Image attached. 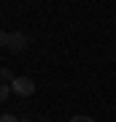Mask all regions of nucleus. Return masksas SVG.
I'll return each mask as SVG.
<instances>
[{
	"label": "nucleus",
	"instance_id": "nucleus-1",
	"mask_svg": "<svg viewBox=\"0 0 116 122\" xmlns=\"http://www.w3.org/2000/svg\"><path fill=\"white\" fill-rule=\"evenodd\" d=\"M11 92L19 95V98H30L32 92H35V81H32L30 76H16L11 81Z\"/></svg>",
	"mask_w": 116,
	"mask_h": 122
},
{
	"label": "nucleus",
	"instance_id": "nucleus-2",
	"mask_svg": "<svg viewBox=\"0 0 116 122\" xmlns=\"http://www.w3.org/2000/svg\"><path fill=\"white\" fill-rule=\"evenodd\" d=\"M27 44H30V38H27L24 33H8V52H14V54H19V52H24L27 49Z\"/></svg>",
	"mask_w": 116,
	"mask_h": 122
},
{
	"label": "nucleus",
	"instance_id": "nucleus-3",
	"mask_svg": "<svg viewBox=\"0 0 116 122\" xmlns=\"http://www.w3.org/2000/svg\"><path fill=\"white\" fill-rule=\"evenodd\" d=\"M0 79H3V84H11L16 76H14V71H11V68H0Z\"/></svg>",
	"mask_w": 116,
	"mask_h": 122
},
{
	"label": "nucleus",
	"instance_id": "nucleus-4",
	"mask_svg": "<svg viewBox=\"0 0 116 122\" xmlns=\"http://www.w3.org/2000/svg\"><path fill=\"white\" fill-rule=\"evenodd\" d=\"M8 92H11V84H3V81H0V100L8 98Z\"/></svg>",
	"mask_w": 116,
	"mask_h": 122
},
{
	"label": "nucleus",
	"instance_id": "nucleus-5",
	"mask_svg": "<svg viewBox=\"0 0 116 122\" xmlns=\"http://www.w3.org/2000/svg\"><path fill=\"white\" fill-rule=\"evenodd\" d=\"M0 122H19L16 114H0Z\"/></svg>",
	"mask_w": 116,
	"mask_h": 122
},
{
	"label": "nucleus",
	"instance_id": "nucleus-6",
	"mask_svg": "<svg viewBox=\"0 0 116 122\" xmlns=\"http://www.w3.org/2000/svg\"><path fill=\"white\" fill-rule=\"evenodd\" d=\"M70 122H95V119H92V117H86V114H76Z\"/></svg>",
	"mask_w": 116,
	"mask_h": 122
},
{
	"label": "nucleus",
	"instance_id": "nucleus-7",
	"mask_svg": "<svg viewBox=\"0 0 116 122\" xmlns=\"http://www.w3.org/2000/svg\"><path fill=\"white\" fill-rule=\"evenodd\" d=\"M5 44H8V33L0 30V46H5Z\"/></svg>",
	"mask_w": 116,
	"mask_h": 122
}]
</instances>
